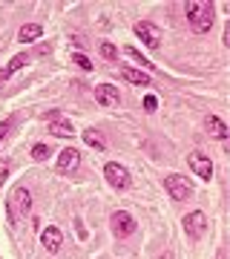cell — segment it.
Instances as JSON below:
<instances>
[{
	"instance_id": "ffe728a7",
	"label": "cell",
	"mask_w": 230,
	"mask_h": 259,
	"mask_svg": "<svg viewBox=\"0 0 230 259\" xmlns=\"http://www.w3.org/2000/svg\"><path fill=\"white\" fill-rule=\"evenodd\" d=\"M101 55H104V61H118V49L112 44H101Z\"/></svg>"
},
{
	"instance_id": "d6986e66",
	"label": "cell",
	"mask_w": 230,
	"mask_h": 259,
	"mask_svg": "<svg viewBox=\"0 0 230 259\" xmlns=\"http://www.w3.org/2000/svg\"><path fill=\"white\" fill-rule=\"evenodd\" d=\"M124 52H127V55H132V58H135L138 64L144 66V69H153V64H150V61H147V58H144V55H141V52H138L135 47H127V49H124Z\"/></svg>"
},
{
	"instance_id": "4fadbf2b",
	"label": "cell",
	"mask_w": 230,
	"mask_h": 259,
	"mask_svg": "<svg viewBox=\"0 0 230 259\" xmlns=\"http://www.w3.org/2000/svg\"><path fill=\"white\" fill-rule=\"evenodd\" d=\"M121 78L127 83H135V87H147L150 75H144L141 69H132V66H121Z\"/></svg>"
},
{
	"instance_id": "7a4b0ae2",
	"label": "cell",
	"mask_w": 230,
	"mask_h": 259,
	"mask_svg": "<svg viewBox=\"0 0 230 259\" xmlns=\"http://www.w3.org/2000/svg\"><path fill=\"white\" fill-rule=\"evenodd\" d=\"M32 207V193H29L26 185H18L12 190V202H9V219L15 222L18 219V213H29Z\"/></svg>"
},
{
	"instance_id": "7402d4cb",
	"label": "cell",
	"mask_w": 230,
	"mask_h": 259,
	"mask_svg": "<svg viewBox=\"0 0 230 259\" xmlns=\"http://www.w3.org/2000/svg\"><path fill=\"white\" fill-rule=\"evenodd\" d=\"M9 161H0V187H3V182H6V179H9Z\"/></svg>"
},
{
	"instance_id": "603a6c76",
	"label": "cell",
	"mask_w": 230,
	"mask_h": 259,
	"mask_svg": "<svg viewBox=\"0 0 230 259\" xmlns=\"http://www.w3.org/2000/svg\"><path fill=\"white\" fill-rule=\"evenodd\" d=\"M9 133H12V121H3V124H0V141L9 139Z\"/></svg>"
},
{
	"instance_id": "30bf717a",
	"label": "cell",
	"mask_w": 230,
	"mask_h": 259,
	"mask_svg": "<svg viewBox=\"0 0 230 259\" xmlns=\"http://www.w3.org/2000/svg\"><path fill=\"white\" fill-rule=\"evenodd\" d=\"M78 164H81V153L75 147H66L61 156H58V170L61 173H72V170H78Z\"/></svg>"
},
{
	"instance_id": "5bb4252c",
	"label": "cell",
	"mask_w": 230,
	"mask_h": 259,
	"mask_svg": "<svg viewBox=\"0 0 230 259\" xmlns=\"http://www.w3.org/2000/svg\"><path fill=\"white\" fill-rule=\"evenodd\" d=\"M83 141L89 144L92 150H107V136H104L101 130H83Z\"/></svg>"
},
{
	"instance_id": "7c38bea8",
	"label": "cell",
	"mask_w": 230,
	"mask_h": 259,
	"mask_svg": "<svg viewBox=\"0 0 230 259\" xmlns=\"http://www.w3.org/2000/svg\"><path fill=\"white\" fill-rule=\"evenodd\" d=\"M61 231L58 228H46L43 233H40V242H43V248L49 250V253H58V248H61Z\"/></svg>"
},
{
	"instance_id": "ac0fdd59",
	"label": "cell",
	"mask_w": 230,
	"mask_h": 259,
	"mask_svg": "<svg viewBox=\"0 0 230 259\" xmlns=\"http://www.w3.org/2000/svg\"><path fill=\"white\" fill-rule=\"evenodd\" d=\"M49 153H52V147H49V144H35V147H32V158H35V161L49 158Z\"/></svg>"
},
{
	"instance_id": "9c48e42d",
	"label": "cell",
	"mask_w": 230,
	"mask_h": 259,
	"mask_svg": "<svg viewBox=\"0 0 230 259\" xmlns=\"http://www.w3.org/2000/svg\"><path fill=\"white\" fill-rule=\"evenodd\" d=\"M95 101L101 104V107H118L121 104L118 87H112V83H98V87H95Z\"/></svg>"
},
{
	"instance_id": "5b68a950",
	"label": "cell",
	"mask_w": 230,
	"mask_h": 259,
	"mask_svg": "<svg viewBox=\"0 0 230 259\" xmlns=\"http://www.w3.org/2000/svg\"><path fill=\"white\" fill-rule=\"evenodd\" d=\"M104 176H107V182H110L112 187H118V190H127V187H129V173H127V167L118 164V161H110V164H104Z\"/></svg>"
},
{
	"instance_id": "9a60e30c",
	"label": "cell",
	"mask_w": 230,
	"mask_h": 259,
	"mask_svg": "<svg viewBox=\"0 0 230 259\" xmlns=\"http://www.w3.org/2000/svg\"><path fill=\"white\" fill-rule=\"evenodd\" d=\"M49 133L58 136V139H72L75 136V124L72 121H52V124H49Z\"/></svg>"
},
{
	"instance_id": "cb8c5ba5",
	"label": "cell",
	"mask_w": 230,
	"mask_h": 259,
	"mask_svg": "<svg viewBox=\"0 0 230 259\" xmlns=\"http://www.w3.org/2000/svg\"><path fill=\"white\" fill-rule=\"evenodd\" d=\"M158 107V101H156V95H147V98H144V110L147 112H153Z\"/></svg>"
},
{
	"instance_id": "6da1fadb",
	"label": "cell",
	"mask_w": 230,
	"mask_h": 259,
	"mask_svg": "<svg viewBox=\"0 0 230 259\" xmlns=\"http://www.w3.org/2000/svg\"><path fill=\"white\" fill-rule=\"evenodd\" d=\"M184 15L190 20L193 32H199V35L213 26V6L207 0H187V3H184Z\"/></svg>"
},
{
	"instance_id": "ba28073f",
	"label": "cell",
	"mask_w": 230,
	"mask_h": 259,
	"mask_svg": "<svg viewBox=\"0 0 230 259\" xmlns=\"http://www.w3.org/2000/svg\"><path fill=\"white\" fill-rule=\"evenodd\" d=\"M184 231H187V236H193V239H199V236H204V231H207V216H204L202 210H193L184 216Z\"/></svg>"
},
{
	"instance_id": "8992f818",
	"label": "cell",
	"mask_w": 230,
	"mask_h": 259,
	"mask_svg": "<svg viewBox=\"0 0 230 259\" xmlns=\"http://www.w3.org/2000/svg\"><path fill=\"white\" fill-rule=\"evenodd\" d=\"M110 228H112L115 236H132V233H135V219H132L127 210H118V213H112Z\"/></svg>"
},
{
	"instance_id": "3957f363",
	"label": "cell",
	"mask_w": 230,
	"mask_h": 259,
	"mask_svg": "<svg viewBox=\"0 0 230 259\" xmlns=\"http://www.w3.org/2000/svg\"><path fill=\"white\" fill-rule=\"evenodd\" d=\"M164 190L173 196L175 202H184V199H190V196H193V185H190L184 176H175V173L164 179Z\"/></svg>"
},
{
	"instance_id": "2e32d148",
	"label": "cell",
	"mask_w": 230,
	"mask_h": 259,
	"mask_svg": "<svg viewBox=\"0 0 230 259\" xmlns=\"http://www.w3.org/2000/svg\"><path fill=\"white\" fill-rule=\"evenodd\" d=\"M40 35H43V26H40V23H26V26L18 32V40L20 44H32V40H37Z\"/></svg>"
},
{
	"instance_id": "8fae6325",
	"label": "cell",
	"mask_w": 230,
	"mask_h": 259,
	"mask_svg": "<svg viewBox=\"0 0 230 259\" xmlns=\"http://www.w3.org/2000/svg\"><path fill=\"white\" fill-rule=\"evenodd\" d=\"M204 130L210 133V139H219V141H227V124L219 118V115H210L207 118V124H204Z\"/></svg>"
},
{
	"instance_id": "44dd1931",
	"label": "cell",
	"mask_w": 230,
	"mask_h": 259,
	"mask_svg": "<svg viewBox=\"0 0 230 259\" xmlns=\"http://www.w3.org/2000/svg\"><path fill=\"white\" fill-rule=\"evenodd\" d=\"M72 61H75V64H78V66H81L83 72H89V69H92L89 58H86V55H81V52H72Z\"/></svg>"
},
{
	"instance_id": "52a82bcc",
	"label": "cell",
	"mask_w": 230,
	"mask_h": 259,
	"mask_svg": "<svg viewBox=\"0 0 230 259\" xmlns=\"http://www.w3.org/2000/svg\"><path fill=\"white\" fill-rule=\"evenodd\" d=\"M187 164L193 167V173H196L199 179H204V182H210V179H213V164H210V158L204 156V153L193 150V153L187 156Z\"/></svg>"
},
{
	"instance_id": "277c9868",
	"label": "cell",
	"mask_w": 230,
	"mask_h": 259,
	"mask_svg": "<svg viewBox=\"0 0 230 259\" xmlns=\"http://www.w3.org/2000/svg\"><path fill=\"white\" fill-rule=\"evenodd\" d=\"M135 35L141 37V44L150 49H158L161 47V32H158L156 23H150V20H138L135 23Z\"/></svg>"
},
{
	"instance_id": "e0dca14e",
	"label": "cell",
	"mask_w": 230,
	"mask_h": 259,
	"mask_svg": "<svg viewBox=\"0 0 230 259\" xmlns=\"http://www.w3.org/2000/svg\"><path fill=\"white\" fill-rule=\"evenodd\" d=\"M23 66H26V55H15V58L9 61V64L0 69V81H9L12 75L18 72V69H23Z\"/></svg>"
}]
</instances>
